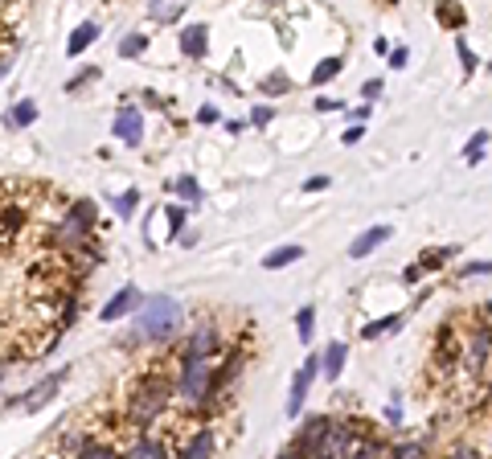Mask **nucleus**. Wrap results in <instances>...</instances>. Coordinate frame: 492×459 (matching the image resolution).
Returning a JSON list of instances; mask_svg holds the SVG:
<instances>
[{"label": "nucleus", "instance_id": "36", "mask_svg": "<svg viewBox=\"0 0 492 459\" xmlns=\"http://www.w3.org/2000/svg\"><path fill=\"white\" fill-rule=\"evenodd\" d=\"M406 58H410L406 49H394V53H390V66H394V70H402V66H406Z\"/></svg>", "mask_w": 492, "mask_h": 459}, {"label": "nucleus", "instance_id": "29", "mask_svg": "<svg viewBox=\"0 0 492 459\" xmlns=\"http://www.w3.org/2000/svg\"><path fill=\"white\" fill-rule=\"evenodd\" d=\"M484 144H488V131H476V140L468 144V152H464V156H468V160H480V152H484Z\"/></svg>", "mask_w": 492, "mask_h": 459}, {"label": "nucleus", "instance_id": "1", "mask_svg": "<svg viewBox=\"0 0 492 459\" xmlns=\"http://www.w3.org/2000/svg\"><path fill=\"white\" fill-rule=\"evenodd\" d=\"M181 320H185V308H181L177 299L152 295V299L140 308V316H136V332H140L144 340H168L177 328H181Z\"/></svg>", "mask_w": 492, "mask_h": 459}, {"label": "nucleus", "instance_id": "26", "mask_svg": "<svg viewBox=\"0 0 492 459\" xmlns=\"http://www.w3.org/2000/svg\"><path fill=\"white\" fill-rule=\"evenodd\" d=\"M390 459H422V443H398L390 451Z\"/></svg>", "mask_w": 492, "mask_h": 459}, {"label": "nucleus", "instance_id": "16", "mask_svg": "<svg viewBox=\"0 0 492 459\" xmlns=\"http://www.w3.org/2000/svg\"><path fill=\"white\" fill-rule=\"evenodd\" d=\"M300 259H304V250H300V246H279V250H271V254L263 259V266H267V271H279V266L300 263Z\"/></svg>", "mask_w": 492, "mask_h": 459}, {"label": "nucleus", "instance_id": "17", "mask_svg": "<svg viewBox=\"0 0 492 459\" xmlns=\"http://www.w3.org/2000/svg\"><path fill=\"white\" fill-rule=\"evenodd\" d=\"M123 459H164V447L156 443V439H148V435H140L136 443H132V451Z\"/></svg>", "mask_w": 492, "mask_h": 459}, {"label": "nucleus", "instance_id": "31", "mask_svg": "<svg viewBox=\"0 0 492 459\" xmlns=\"http://www.w3.org/2000/svg\"><path fill=\"white\" fill-rule=\"evenodd\" d=\"M439 21H447V25H464V13H460V8H439Z\"/></svg>", "mask_w": 492, "mask_h": 459}, {"label": "nucleus", "instance_id": "13", "mask_svg": "<svg viewBox=\"0 0 492 459\" xmlns=\"http://www.w3.org/2000/svg\"><path fill=\"white\" fill-rule=\"evenodd\" d=\"M390 234H394V230H390V226H374V230H365V234H361V238L353 242V246H349V254H353V259H365V254H370V250H374V246H381V242L390 238Z\"/></svg>", "mask_w": 492, "mask_h": 459}, {"label": "nucleus", "instance_id": "2", "mask_svg": "<svg viewBox=\"0 0 492 459\" xmlns=\"http://www.w3.org/2000/svg\"><path fill=\"white\" fill-rule=\"evenodd\" d=\"M164 406H168V386H164L160 377H144L140 386L132 389V398H127V418L136 427H148V422L160 418Z\"/></svg>", "mask_w": 492, "mask_h": 459}, {"label": "nucleus", "instance_id": "18", "mask_svg": "<svg viewBox=\"0 0 492 459\" xmlns=\"http://www.w3.org/2000/svg\"><path fill=\"white\" fill-rule=\"evenodd\" d=\"M181 13H185V4H168V0H160V4H148V17H152V21H160V25L177 21Z\"/></svg>", "mask_w": 492, "mask_h": 459}, {"label": "nucleus", "instance_id": "23", "mask_svg": "<svg viewBox=\"0 0 492 459\" xmlns=\"http://www.w3.org/2000/svg\"><path fill=\"white\" fill-rule=\"evenodd\" d=\"M312 324H316V312H312V308H300V312H296V328H300V340H312Z\"/></svg>", "mask_w": 492, "mask_h": 459}, {"label": "nucleus", "instance_id": "20", "mask_svg": "<svg viewBox=\"0 0 492 459\" xmlns=\"http://www.w3.org/2000/svg\"><path fill=\"white\" fill-rule=\"evenodd\" d=\"M70 459H123V455H119L115 447H107V443H87V447L74 451Z\"/></svg>", "mask_w": 492, "mask_h": 459}, {"label": "nucleus", "instance_id": "9", "mask_svg": "<svg viewBox=\"0 0 492 459\" xmlns=\"http://www.w3.org/2000/svg\"><path fill=\"white\" fill-rule=\"evenodd\" d=\"M62 377H66V369H58L53 377H46V382H37V386H33V389H29V394H25L21 410H42V406H46V402H49V398H53V389L62 386Z\"/></svg>", "mask_w": 492, "mask_h": 459}, {"label": "nucleus", "instance_id": "3", "mask_svg": "<svg viewBox=\"0 0 492 459\" xmlns=\"http://www.w3.org/2000/svg\"><path fill=\"white\" fill-rule=\"evenodd\" d=\"M91 226H94V201H74L66 209V218L58 221V230H53V246L82 250L91 242Z\"/></svg>", "mask_w": 492, "mask_h": 459}, {"label": "nucleus", "instance_id": "32", "mask_svg": "<svg viewBox=\"0 0 492 459\" xmlns=\"http://www.w3.org/2000/svg\"><path fill=\"white\" fill-rule=\"evenodd\" d=\"M361 95H365V98H377V95H381V82H377V78H370V82L361 86Z\"/></svg>", "mask_w": 492, "mask_h": 459}, {"label": "nucleus", "instance_id": "7", "mask_svg": "<svg viewBox=\"0 0 492 459\" xmlns=\"http://www.w3.org/2000/svg\"><path fill=\"white\" fill-rule=\"evenodd\" d=\"M217 344H222L217 328H197V332L189 337V344H185V357H197V361H213Z\"/></svg>", "mask_w": 492, "mask_h": 459}, {"label": "nucleus", "instance_id": "27", "mask_svg": "<svg viewBox=\"0 0 492 459\" xmlns=\"http://www.w3.org/2000/svg\"><path fill=\"white\" fill-rule=\"evenodd\" d=\"M177 193L185 197V201H197L201 189H197V181H193V176H181V181H177Z\"/></svg>", "mask_w": 492, "mask_h": 459}, {"label": "nucleus", "instance_id": "40", "mask_svg": "<svg viewBox=\"0 0 492 459\" xmlns=\"http://www.w3.org/2000/svg\"><path fill=\"white\" fill-rule=\"evenodd\" d=\"M271 115H275L271 107H258V111H255V123H258V127H263V123H271Z\"/></svg>", "mask_w": 492, "mask_h": 459}, {"label": "nucleus", "instance_id": "34", "mask_svg": "<svg viewBox=\"0 0 492 459\" xmlns=\"http://www.w3.org/2000/svg\"><path fill=\"white\" fill-rule=\"evenodd\" d=\"M464 275H492V263H472L464 266Z\"/></svg>", "mask_w": 492, "mask_h": 459}, {"label": "nucleus", "instance_id": "35", "mask_svg": "<svg viewBox=\"0 0 492 459\" xmlns=\"http://www.w3.org/2000/svg\"><path fill=\"white\" fill-rule=\"evenodd\" d=\"M361 136H365V127H361V123H357V127H349V131H345V136H341V140H345V144H357V140H361Z\"/></svg>", "mask_w": 492, "mask_h": 459}, {"label": "nucleus", "instance_id": "33", "mask_svg": "<svg viewBox=\"0 0 492 459\" xmlns=\"http://www.w3.org/2000/svg\"><path fill=\"white\" fill-rule=\"evenodd\" d=\"M460 62H464V66H468V70H476V62H472V49H468V41H460Z\"/></svg>", "mask_w": 492, "mask_h": 459}, {"label": "nucleus", "instance_id": "8", "mask_svg": "<svg viewBox=\"0 0 492 459\" xmlns=\"http://www.w3.org/2000/svg\"><path fill=\"white\" fill-rule=\"evenodd\" d=\"M115 136L123 140V144H140L144 119H140V111H136V107H119V115H115Z\"/></svg>", "mask_w": 492, "mask_h": 459}, {"label": "nucleus", "instance_id": "4", "mask_svg": "<svg viewBox=\"0 0 492 459\" xmlns=\"http://www.w3.org/2000/svg\"><path fill=\"white\" fill-rule=\"evenodd\" d=\"M210 386H213V361L185 357L181 361V394L193 406H210Z\"/></svg>", "mask_w": 492, "mask_h": 459}, {"label": "nucleus", "instance_id": "30", "mask_svg": "<svg viewBox=\"0 0 492 459\" xmlns=\"http://www.w3.org/2000/svg\"><path fill=\"white\" fill-rule=\"evenodd\" d=\"M168 226H172V234L181 238V226H185V209H177V205H168Z\"/></svg>", "mask_w": 492, "mask_h": 459}, {"label": "nucleus", "instance_id": "39", "mask_svg": "<svg viewBox=\"0 0 492 459\" xmlns=\"http://www.w3.org/2000/svg\"><path fill=\"white\" fill-rule=\"evenodd\" d=\"M419 275H422V266H419V263H410V266H406V271H402V279H406V283H415Z\"/></svg>", "mask_w": 492, "mask_h": 459}, {"label": "nucleus", "instance_id": "22", "mask_svg": "<svg viewBox=\"0 0 492 459\" xmlns=\"http://www.w3.org/2000/svg\"><path fill=\"white\" fill-rule=\"evenodd\" d=\"M336 70H341V58H324V62L312 70V82L320 86V82H328V78H336Z\"/></svg>", "mask_w": 492, "mask_h": 459}, {"label": "nucleus", "instance_id": "25", "mask_svg": "<svg viewBox=\"0 0 492 459\" xmlns=\"http://www.w3.org/2000/svg\"><path fill=\"white\" fill-rule=\"evenodd\" d=\"M136 201H140V193H136V189H127V193L115 201V214H119V218H132V214H136Z\"/></svg>", "mask_w": 492, "mask_h": 459}, {"label": "nucleus", "instance_id": "5", "mask_svg": "<svg viewBox=\"0 0 492 459\" xmlns=\"http://www.w3.org/2000/svg\"><path fill=\"white\" fill-rule=\"evenodd\" d=\"M320 373V357L312 353L304 361V369L296 373V382H291V398H287V414H300L304 410V398H308V386H312V377Z\"/></svg>", "mask_w": 492, "mask_h": 459}, {"label": "nucleus", "instance_id": "24", "mask_svg": "<svg viewBox=\"0 0 492 459\" xmlns=\"http://www.w3.org/2000/svg\"><path fill=\"white\" fill-rule=\"evenodd\" d=\"M144 46H148V37H144V33H132V37L119 46V58H136V53H144Z\"/></svg>", "mask_w": 492, "mask_h": 459}, {"label": "nucleus", "instance_id": "21", "mask_svg": "<svg viewBox=\"0 0 492 459\" xmlns=\"http://www.w3.org/2000/svg\"><path fill=\"white\" fill-rule=\"evenodd\" d=\"M488 349H492V328H480V337L472 340V365H484Z\"/></svg>", "mask_w": 492, "mask_h": 459}, {"label": "nucleus", "instance_id": "11", "mask_svg": "<svg viewBox=\"0 0 492 459\" xmlns=\"http://www.w3.org/2000/svg\"><path fill=\"white\" fill-rule=\"evenodd\" d=\"M21 226H25L21 205H17V201H4V205H0V246H8V242L17 238Z\"/></svg>", "mask_w": 492, "mask_h": 459}, {"label": "nucleus", "instance_id": "43", "mask_svg": "<svg viewBox=\"0 0 492 459\" xmlns=\"http://www.w3.org/2000/svg\"><path fill=\"white\" fill-rule=\"evenodd\" d=\"M279 459H296V455H291V451H283V455H279Z\"/></svg>", "mask_w": 492, "mask_h": 459}, {"label": "nucleus", "instance_id": "42", "mask_svg": "<svg viewBox=\"0 0 492 459\" xmlns=\"http://www.w3.org/2000/svg\"><path fill=\"white\" fill-rule=\"evenodd\" d=\"M451 459H480V455H476L472 447H464V451H455V455H451Z\"/></svg>", "mask_w": 492, "mask_h": 459}, {"label": "nucleus", "instance_id": "38", "mask_svg": "<svg viewBox=\"0 0 492 459\" xmlns=\"http://www.w3.org/2000/svg\"><path fill=\"white\" fill-rule=\"evenodd\" d=\"M263 91H287V78H267Z\"/></svg>", "mask_w": 492, "mask_h": 459}, {"label": "nucleus", "instance_id": "10", "mask_svg": "<svg viewBox=\"0 0 492 459\" xmlns=\"http://www.w3.org/2000/svg\"><path fill=\"white\" fill-rule=\"evenodd\" d=\"M136 304H140V291H136V287H123V291H115V295L103 304V312H99V316L111 324V320H119V316H127Z\"/></svg>", "mask_w": 492, "mask_h": 459}, {"label": "nucleus", "instance_id": "41", "mask_svg": "<svg viewBox=\"0 0 492 459\" xmlns=\"http://www.w3.org/2000/svg\"><path fill=\"white\" fill-rule=\"evenodd\" d=\"M197 119H201V123H213V119H217V111H213V107H201V111H197Z\"/></svg>", "mask_w": 492, "mask_h": 459}, {"label": "nucleus", "instance_id": "19", "mask_svg": "<svg viewBox=\"0 0 492 459\" xmlns=\"http://www.w3.org/2000/svg\"><path fill=\"white\" fill-rule=\"evenodd\" d=\"M33 119H37V107H33V103H21V107H13V111L4 115L8 127H29Z\"/></svg>", "mask_w": 492, "mask_h": 459}, {"label": "nucleus", "instance_id": "28", "mask_svg": "<svg viewBox=\"0 0 492 459\" xmlns=\"http://www.w3.org/2000/svg\"><path fill=\"white\" fill-rule=\"evenodd\" d=\"M398 324H402L398 316H386V320H377V324H370V328H365V337H381L386 328H398Z\"/></svg>", "mask_w": 492, "mask_h": 459}, {"label": "nucleus", "instance_id": "15", "mask_svg": "<svg viewBox=\"0 0 492 459\" xmlns=\"http://www.w3.org/2000/svg\"><path fill=\"white\" fill-rule=\"evenodd\" d=\"M341 365H345V344L332 340L324 349V357H320V369H324V377H341Z\"/></svg>", "mask_w": 492, "mask_h": 459}, {"label": "nucleus", "instance_id": "37", "mask_svg": "<svg viewBox=\"0 0 492 459\" xmlns=\"http://www.w3.org/2000/svg\"><path fill=\"white\" fill-rule=\"evenodd\" d=\"M304 189H308V193H312V189H328V176H308Z\"/></svg>", "mask_w": 492, "mask_h": 459}, {"label": "nucleus", "instance_id": "14", "mask_svg": "<svg viewBox=\"0 0 492 459\" xmlns=\"http://www.w3.org/2000/svg\"><path fill=\"white\" fill-rule=\"evenodd\" d=\"M94 37H99V25H94V21H82L78 29H74V37H70V46H66V53H70V58H78V53L94 41Z\"/></svg>", "mask_w": 492, "mask_h": 459}, {"label": "nucleus", "instance_id": "6", "mask_svg": "<svg viewBox=\"0 0 492 459\" xmlns=\"http://www.w3.org/2000/svg\"><path fill=\"white\" fill-rule=\"evenodd\" d=\"M213 447H217V439H213V427H197L193 435L177 447V459H210Z\"/></svg>", "mask_w": 492, "mask_h": 459}, {"label": "nucleus", "instance_id": "12", "mask_svg": "<svg viewBox=\"0 0 492 459\" xmlns=\"http://www.w3.org/2000/svg\"><path fill=\"white\" fill-rule=\"evenodd\" d=\"M210 29L206 25H189V29H181V53L185 58H206V49H210Z\"/></svg>", "mask_w": 492, "mask_h": 459}]
</instances>
